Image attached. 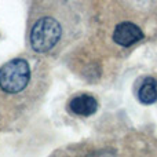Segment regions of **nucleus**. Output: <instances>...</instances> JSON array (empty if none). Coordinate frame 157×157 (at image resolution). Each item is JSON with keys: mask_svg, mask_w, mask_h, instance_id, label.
<instances>
[{"mask_svg": "<svg viewBox=\"0 0 157 157\" xmlns=\"http://www.w3.org/2000/svg\"><path fill=\"white\" fill-rule=\"evenodd\" d=\"M86 25L84 0H35L28 17V43L37 54H59L83 36Z\"/></svg>", "mask_w": 157, "mask_h": 157, "instance_id": "f257e3e1", "label": "nucleus"}, {"mask_svg": "<svg viewBox=\"0 0 157 157\" xmlns=\"http://www.w3.org/2000/svg\"><path fill=\"white\" fill-rule=\"evenodd\" d=\"M32 80V69L26 59L14 58L0 68V90L8 95L22 94Z\"/></svg>", "mask_w": 157, "mask_h": 157, "instance_id": "f03ea898", "label": "nucleus"}, {"mask_svg": "<svg viewBox=\"0 0 157 157\" xmlns=\"http://www.w3.org/2000/svg\"><path fill=\"white\" fill-rule=\"evenodd\" d=\"M144 39L145 35L142 32V29L138 25L132 24V22H120L114 28L113 40L114 43L121 47H131L134 44L139 43L141 40H144Z\"/></svg>", "mask_w": 157, "mask_h": 157, "instance_id": "7ed1b4c3", "label": "nucleus"}, {"mask_svg": "<svg viewBox=\"0 0 157 157\" xmlns=\"http://www.w3.org/2000/svg\"><path fill=\"white\" fill-rule=\"evenodd\" d=\"M98 101L91 94H78L73 97L68 103V109L72 114L80 117H88L97 113L98 110Z\"/></svg>", "mask_w": 157, "mask_h": 157, "instance_id": "20e7f679", "label": "nucleus"}, {"mask_svg": "<svg viewBox=\"0 0 157 157\" xmlns=\"http://www.w3.org/2000/svg\"><path fill=\"white\" fill-rule=\"evenodd\" d=\"M142 105H152L157 101V80L155 77H146L141 84L136 95Z\"/></svg>", "mask_w": 157, "mask_h": 157, "instance_id": "39448f33", "label": "nucleus"}]
</instances>
